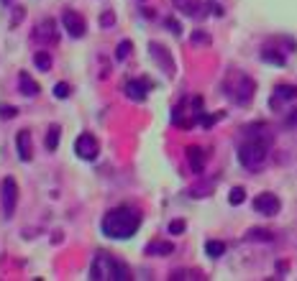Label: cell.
<instances>
[{"instance_id": "18", "label": "cell", "mask_w": 297, "mask_h": 281, "mask_svg": "<svg viewBox=\"0 0 297 281\" xmlns=\"http://www.w3.org/2000/svg\"><path fill=\"white\" fill-rule=\"evenodd\" d=\"M59 136H62V128H59L56 123L49 125L47 130V151H56V146H59Z\"/></svg>"}, {"instance_id": "5", "label": "cell", "mask_w": 297, "mask_h": 281, "mask_svg": "<svg viewBox=\"0 0 297 281\" xmlns=\"http://www.w3.org/2000/svg\"><path fill=\"white\" fill-rule=\"evenodd\" d=\"M0 204H3V215L5 220H10L16 215V204H18V184L13 176H5L3 187H0Z\"/></svg>"}, {"instance_id": "15", "label": "cell", "mask_w": 297, "mask_h": 281, "mask_svg": "<svg viewBox=\"0 0 297 281\" xmlns=\"http://www.w3.org/2000/svg\"><path fill=\"white\" fill-rule=\"evenodd\" d=\"M187 159H190V166H192V171H195V174H202L207 154L200 149V146H190V149H187Z\"/></svg>"}, {"instance_id": "4", "label": "cell", "mask_w": 297, "mask_h": 281, "mask_svg": "<svg viewBox=\"0 0 297 281\" xmlns=\"http://www.w3.org/2000/svg\"><path fill=\"white\" fill-rule=\"evenodd\" d=\"M226 95L236 102V105H248L254 100V92H256V82L251 80L244 72H231L226 77V84H223Z\"/></svg>"}, {"instance_id": "20", "label": "cell", "mask_w": 297, "mask_h": 281, "mask_svg": "<svg viewBox=\"0 0 297 281\" xmlns=\"http://www.w3.org/2000/svg\"><path fill=\"white\" fill-rule=\"evenodd\" d=\"M34 64H36V69H41V72H49V69H51V56H49V51H36Z\"/></svg>"}, {"instance_id": "6", "label": "cell", "mask_w": 297, "mask_h": 281, "mask_svg": "<svg viewBox=\"0 0 297 281\" xmlns=\"http://www.w3.org/2000/svg\"><path fill=\"white\" fill-rule=\"evenodd\" d=\"M74 154H77L82 161H95L98 154H100L98 138L93 136V133H82V136H77V141H74Z\"/></svg>"}, {"instance_id": "1", "label": "cell", "mask_w": 297, "mask_h": 281, "mask_svg": "<svg viewBox=\"0 0 297 281\" xmlns=\"http://www.w3.org/2000/svg\"><path fill=\"white\" fill-rule=\"evenodd\" d=\"M100 228H102V235H108L113 241H128L141 228V212L136 207H128V204L113 207L110 212H105Z\"/></svg>"}, {"instance_id": "26", "label": "cell", "mask_w": 297, "mask_h": 281, "mask_svg": "<svg viewBox=\"0 0 297 281\" xmlns=\"http://www.w3.org/2000/svg\"><path fill=\"white\" fill-rule=\"evenodd\" d=\"M113 23H115V13H113V10H105V13L100 16V26H102V28H110Z\"/></svg>"}, {"instance_id": "19", "label": "cell", "mask_w": 297, "mask_h": 281, "mask_svg": "<svg viewBox=\"0 0 297 281\" xmlns=\"http://www.w3.org/2000/svg\"><path fill=\"white\" fill-rule=\"evenodd\" d=\"M205 253L210 256V258H220L223 253H226V243H220V241H207V243H205Z\"/></svg>"}, {"instance_id": "32", "label": "cell", "mask_w": 297, "mask_h": 281, "mask_svg": "<svg viewBox=\"0 0 297 281\" xmlns=\"http://www.w3.org/2000/svg\"><path fill=\"white\" fill-rule=\"evenodd\" d=\"M3 3H8V0H3Z\"/></svg>"}, {"instance_id": "21", "label": "cell", "mask_w": 297, "mask_h": 281, "mask_svg": "<svg viewBox=\"0 0 297 281\" xmlns=\"http://www.w3.org/2000/svg\"><path fill=\"white\" fill-rule=\"evenodd\" d=\"M261 59H264V62H269V64L285 67V56H282V54H277L274 49H264V51H261Z\"/></svg>"}, {"instance_id": "30", "label": "cell", "mask_w": 297, "mask_h": 281, "mask_svg": "<svg viewBox=\"0 0 297 281\" xmlns=\"http://www.w3.org/2000/svg\"><path fill=\"white\" fill-rule=\"evenodd\" d=\"M167 28H172V34H174V36H180V34H182V26L177 23L174 18H167Z\"/></svg>"}, {"instance_id": "12", "label": "cell", "mask_w": 297, "mask_h": 281, "mask_svg": "<svg viewBox=\"0 0 297 281\" xmlns=\"http://www.w3.org/2000/svg\"><path fill=\"white\" fill-rule=\"evenodd\" d=\"M16 151L21 161H31L34 159V141H31V130H18L16 136Z\"/></svg>"}, {"instance_id": "29", "label": "cell", "mask_w": 297, "mask_h": 281, "mask_svg": "<svg viewBox=\"0 0 297 281\" xmlns=\"http://www.w3.org/2000/svg\"><path fill=\"white\" fill-rule=\"evenodd\" d=\"M192 41H195V43H210V36L202 34V31H195V34H192Z\"/></svg>"}, {"instance_id": "25", "label": "cell", "mask_w": 297, "mask_h": 281, "mask_svg": "<svg viewBox=\"0 0 297 281\" xmlns=\"http://www.w3.org/2000/svg\"><path fill=\"white\" fill-rule=\"evenodd\" d=\"M54 97H56V100H67V97H69V84H67V82L54 84Z\"/></svg>"}, {"instance_id": "11", "label": "cell", "mask_w": 297, "mask_h": 281, "mask_svg": "<svg viewBox=\"0 0 297 281\" xmlns=\"http://www.w3.org/2000/svg\"><path fill=\"white\" fill-rule=\"evenodd\" d=\"M148 87H151V84H148L146 80H131V82H126L123 92H126V97L133 100V102H144L146 95H148Z\"/></svg>"}, {"instance_id": "13", "label": "cell", "mask_w": 297, "mask_h": 281, "mask_svg": "<svg viewBox=\"0 0 297 281\" xmlns=\"http://www.w3.org/2000/svg\"><path fill=\"white\" fill-rule=\"evenodd\" d=\"M287 100H297V87H295V84H279L277 90H274V95H272L269 105H272V108H279L282 102H287Z\"/></svg>"}, {"instance_id": "2", "label": "cell", "mask_w": 297, "mask_h": 281, "mask_svg": "<svg viewBox=\"0 0 297 281\" xmlns=\"http://www.w3.org/2000/svg\"><path fill=\"white\" fill-rule=\"evenodd\" d=\"M269 143H272V136H248V141H244L239 146V161L241 166L248 169V171H259L264 169L266 159H269Z\"/></svg>"}, {"instance_id": "10", "label": "cell", "mask_w": 297, "mask_h": 281, "mask_svg": "<svg viewBox=\"0 0 297 281\" xmlns=\"http://www.w3.org/2000/svg\"><path fill=\"white\" fill-rule=\"evenodd\" d=\"M148 51H151V56L156 59V64L161 67V72H167V75L172 77L174 75V62H172V56L167 54V49L161 46V43L151 41V43H148Z\"/></svg>"}, {"instance_id": "3", "label": "cell", "mask_w": 297, "mask_h": 281, "mask_svg": "<svg viewBox=\"0 0 297 281\" xmlns=\"http://www.w3.org/2000/svg\"><path fill=\"white\" fill-rule=\"evenodd\" d=\"M90 279L93 281H128L131 269L110 253H98L90 263Z\"/></svg>"}, {"instance_id": "24", "label": "cell", "mask_w": 297, "mask_h": 281, "mask_svg": "<svg viewBox=\"0 0 297 281\" xmlns=\"http://www.w3.org/2000/svg\"><path fill=\"white\" fill-rule=\"evenodd\" d=\"M244 200H246V189H244V187H233L231 195H228V202H231V204H241Z\"/></svg>"}, {"instance_id": "8", "label": "cell", "mask_w": 297, "mask_h": 281, "mask_svg": "<svg viewBox=\"0 0 297 281\" xmlns=\"http://www.w3.org/2000/svg\"><path fill=\"white\" fill-rule=\"evenodd\" d=\"M254 210L259 215H266V217H274L279 210H282V202L277 195H272V192H264V195H259L254 200Z\"/></svg>"}, {"instance_id": "17", "label": "cell", "mask_w": 297, "mask_h": 281, "mask_svg": "<svg viewBox=\"0 0 297 281\" xmlns=\"http://www.w3.org/2000/svg\"><path fill=\"white\" fill-rule=\"evenodd\" d=\"M172 3H174V8H177V10H182L185 16H195L198 8H200L198 0H172Z\"/></svg>"}, {"instance_id": "16", "label": "cell", "mask_w": 297, "mask_h": 281, "mask_svg": "<svg viewBox=\"0 0 297 281\" xmlns=\"http://www.w3.org/2000/svg\"><path fill=\"white\" fill-rule=\"evenodd\" d=\"M172 250H174V245L169 241H154V243L146 245V253L148 256H169Z\"/></svg>"}, {"instance_id": "23", "label": "cell", "mask_w": 297, "mask_h": 281, "mask_svg": "<svg viewBox=\"0 0 297 281\" xmlns=\"http://www.w3.org/2000/svg\"><path fill=\"white\" fill-rule=\"evenodd\" d=\"M246 238H248V241H272V233L264 230V228H251V230L246 233Z\"/></svg>"}, {"instance_id": "31", "label": "cell", "mask_w": 297, "mask_h": 281, "mask_svg": "<svg viewBox=\"0 0 297 281\" xmlns=\"http://www.w3.org/2000/svg\"><path fill=\"white\" fill-rule=\"evenodd\" d=\"M285 125H287V128H297V108H295V110H290V115H287Z\"/></svg>"}, {"instance_id": "14", "label": "cell", "mask_w": 297, "mask_h": 281, "mask_svg": "<svg viewBox=\"0 0 297 281\" xmlns=\"http://www.w3.org/2000/svg\"><path fill=\"white\" fill-rule=\"evenodd\" d=\"M18 90H21V95L23 97H36L39 92H41V87H39V82L28 75V72H21V77H18Z\"/></svg>"}, {"instance_id": "27", "label": "cell", "mask_w": 297, "mask_h": 281, "mask_svg": "<svg viewBox=\"0 0 297 281\" xmlns=\"http://www.w3.org/2000/svg\"><path fill=\"white\" fill-rule=\"evenodd\" d=\"M16 115H18V108H13V105H0V118L10 120V118H16Z\"/></svg>"}, {"instance_id": "9", "label": "cell", "mask_w": 297, "mask_h": 281, "mask_svg": "<svg viewBox=\"0 0 297 281\" xmlns=\"http://www.w3.org/2000/svg\"><path fill=\"white\" fill-rule=\"evenodd\" d=\"M34 39H36V41H41L44 46H49V43H56V41H59V34H56V23H54L51 18H44V21H39Z\"/></svg>"}, {"instance_id": "22", "label": "cell", "mask_w": 297, "mask_h": 281, "mask_svg": "<svg viewBox=\"0 0 297 281\" xmlns=\"http://www.w3.org/2000/svg\"><path fill=\"white\" fill-rule=\"evenodd\" d=\"M131 51H133V43L126 39V41L118 43V49H115V59H118V62H123V59H128V56H131Z\"/></svg>"}, {"instance_id": "7", "label": "cell", "mask_w": 297, "mask_h": 281, "mask_svg": "<svg viewBox=\"0 0 297 281\" xmlns=\"http://www.w3.org/2000/svg\"><path fill=\"white\" fill-rule=\"evenodd\" d=\"M62 23H64V31H67L72 39H80V36H85V31H87V23H85V18L80 16L77 10H64V13H62Z\"/></svg>"}, {"instance_id": "28", "label": "cell", "mask_w": 297, "mask_h": 281, "mask_svg": "<svg viewBox=\"0 0 297 281\" xmlns=\"http://www.w3.org/2000/svg\"><path fill=\"white\" fill-rule=\"evenodd\" d=\"M185 220H172V223H169V233L172 235H180V233H185Z\"/></svg>"}]
</instances>
